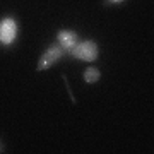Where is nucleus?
<instances>
[{"instance_id":"7ed1b4c3","label":"nucleus","mask_w":154,"mask_h":154,"mask_svg":"<svg viewBox=\"0 0 154 154\" xmlns=\"http://www.w3.org/2000/svg\"><path fill=\"white\" fill-rule=\"evenodd\" d=\"M17 33H19V26L16 19L5 17L0 21V43L2 45H12L17 38Z\"/></svg>"},{"instance_id":"423d86ee","label":"nucleus","mask_w":154,"mask_h":154,"mask_svg":"<svg viewBox=\"0 0 154 154\" xmlns=\"http://www.w3.org/2000/svg\"><path fill=\"white\" fill-rule=\"evenodd\" d=\"M110 4H122V2H125V0H108Z\"/></svg>"},{"instance_id":"20e7f679","label":"nucleus","mask_w":154,"mask_h":154,"mask_svg":"<svg viewBox=\"0 0 154 154\" xmlns=\"http://www.w3.org/2000/svg\"><path fill=\"white\" fill-rule=\"evenodd\" d=\"M57 41H58V45L65 50L67 53H70L72 48H74L81 39H79V36H77L75 31H70V29H62V31H58V34H57Z\"/></svg>"},{"instance_id":"f257e3e1","label":"nucleus","mask_w":154,"mask_h":154,"mask_svg":"<svg viewBox=\"0 0 154 154\" xmlns=\"http://www.w3.org/2000/svg\"><path fill=\"white\" fill-rule=\"evenodd\" d=\"M72 57L77 60H84V62H94L99 55V48L96 41L93 39H86V41H79V43L72 48Z\"/></svg>"},{"instance_id":"f03ea898","label":"nucleus","mask_w":154,"mask_h":154,"mask_svg":"<svg viewBox=\"0 0 154 154\" xmlns=\"http://www.w3.org/2000/svg\"><path fill=\"white\" fill-rule=\"evenodd\" d=\"M65 53H67V51L62 48L58 43L50 45L48 48H46V51H45L43 55H41L39 62H38V70H45V69H48L50 65H53L55 62L60 60L62 57L65 55Z\"/></svg>"},{"instance_id":"0eeeda50","label":"nucleus","mask_w":154,"mask_h":154,"mask_svg":"<svg viewBox=\"0 0 154 154\" xmlns=\"http://www.w3.org/2000/svg\"><path fill=\"white\" fill-rule=\"evenodd\" d=\"M0 152H2V142H0Z\"/></svg>"},{"instance_id":"39448f33","label":"nucleus","mask_w":154,"mask_h":154,"mask_svg":"<svg viewBox=\"0 0 154 154\" xmlns=\"http://www.w3.org/2000/svg\"><path fill=\"white\" fill-rule=\"evenodd\" d=\"M84 81L88 84H94L99 81V77H101V72H99V69H96V67H88L86 70H84L82 74Z\"/></svg>"}]
</instances>
